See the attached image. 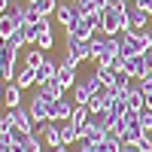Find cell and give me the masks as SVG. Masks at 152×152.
I'll use <instances>...</instances> for the list:
<instances>
[{"mask_svg": "<svg viewBox=\"0 0 152 152\" xmlns=\"http://www.w3.org/2000/svg\"><path fill=\"white\" fill-rule=\"evenodd\" d=\"M88 49H91V64H94V67L113 64V61L122 55L119 37H107V34H94L91 40H88Z\"/></svg>", "mask_w": 152, "mask_h": 152, "instance_id": "obj_1", "label": "cell"}, {"mask_svg": "<svg viewBox=\"0 0 152 152\" xmlns=\"http://www.w3.org/2000/svg\"><path fill=\"white\" fill-rule=\"evenodd\" d=\"M119 46H122V55H125V58H131V55H146L149 49H152V34H149V28H140V31L125 28V31L119 34Z\"/></svg>", "mask_w": 152, "mask_h": 152, "instance_id": "obj_2", "label": "cell"}, {"mask_svg": "<svg viewBox=\"0 0 152 152\" xmlns=\"http://www.w3.org/2000/svg\"><path fill=\"white\" fill-rule=\"evenodd\" d=\"M125 28H128V15H125V6H122V3H113L110 9L100 12V34L119 37Z\"/></svg>", "mask_w": 152, "mask_h": 152, "instance_id": "obj_3", "label": "cell"}, {"mask_svg": "<svg viewBox=\"0 0 152 152\" xmlns=\"http://www.w3.org/2000/svg\"><path fill=\"white\" fill-rule=\"evenodd\" d=\"M61 61H67V64L79 67L82 61H91V49H88V43H82V40L64 37V58H61Z\"/></svg>", "mask_w": 152, "mask_h": 152, "instance_id": "obj_4", "label": "cell"}, {"mask_svg": "<svg viewBox=\"0 0 152 152\" xmlns=\"http://www.w3.org/2000/svg\"><path fill=\"white\" fill-rule=\"evenodd\" d=\"M28 110H31V116H34V122L40 125V122H49V113H52V100L49 97H43L40 91H37L34 97H28Z\"/></svg>", "mask_w": 152, "mask_h": 152, "instance_id": "obj_5", "label": "cell"}, {"mask_svg": "<svg viewBox=\"0 0 152 152\" xmlns=\"http://www.w3.org/2000/svg\"><path fill=\"white\" fill-rule=\"evenodd\" d=\"M73 110H76V104H73V97H61V100H52V113H49V119L52 122H67L70 116H73Z\"/></svg>", "mask_w": 152, "mask_h": 152, "instance_id": "obj_6", "label": "cell"}, {"mask_svg": "<svg viewBox=\"0 0 152 152\" xmlns=\"http://www.w3.org/2000/svg\"><path fill=\"white\" fill-rule=\"evenodd\" d=\"M122 70L128 73L131 79H143V76H149V67H146V58H143V55H131V58H125Z\"/></svg>", "mask_w": 152, "mask_h": 152, "instance_id": "obj_7", "label": "cell"}, {"mask_svg": "<svg viewBox=\"0 0 152 152\" xmlns=\"http://www.w3.org/2000/svg\"><path fill=\"white\" fill-rule=\"evenodd\" d=\"M9 113H12V122H15L18 128H24L28 134H34V131H37V122H34L31 110L24 107V104H21V107H15V110H9Z\"/></svg>", "mask_w": 152, "mask_h": 152, "instance_id": "obj_8", "label": "cell"}, {"mask_svg": "<svg viewBox=\"0 0 152 152\" xmlns=\"http://www.w3.org/2000/svg\"><path fill=\"white\" fill-rule=\"evenodd\" d=\"M24 104V88L15 85V82H6V91H3V107L6 110H15Z\"/></svg>", "mask_w": 152, "mask_h": 152, "instance_id": "obj_9", "label": "cell"}, {"mask_svg": "<svg viewBox=\"0 0 152 152\" xmlns=\"http://www.w3.org/2000/svg\"><path fill=\"white\" fill-rule=\"evenodd\" d=\"M55 18H58V24H64V31H67L70 24H76L82 15L76 12V6H73V3H61V6L55 9Z\"/></svg>", "mask_w": 152, "mask_h": 152, "instance_id": "obj_10", "label": "cell"}, {"mask_svg": "<svg viewBox=\"0 0 152 152\" xmlns=\"http://www.w3.org/2000/svg\"><path fill=\"white\" fill-rule=\"evenodd\" d=\"M52 79H58V61L46 58V64L37 70V88H40V85H46V82H52Z\"/></svg>", "mask_w": 152, "mask_h": 152, "instance_id": "obj_11", "label": "cell"}, {"mask_svg": "<svg viewBox=\"0 0 152 152\" xmlns=\"http://www.w3.org/2000/svg\"><path fill=\"white\" fill-rule=\"evenodd\" d=\"M58 82L70 91V88L79 82V79H76V67H73V64H67V61H61V64H58Z\"/></svg>", "mask_w": 152, "mask_h": 152, "instance_id": "obj_12", "label": "cell"}, {"mask_svg": "<svg viewBox=\"0 0 152 152\" xmlns=\"http://www.w3.org/2000/svg\"><path fill=\"white\" fill-rule=\"evenodd\" d=\"M70 97H73L76 107H88V100H91V88L85 85V79H79V82L70 88Z\"/></svg>", "mask_w": 152, "mask_h": 152, "instance_id": "obj_13", "label": "cell"}, {"mask_svg": "<svg viewBox=\"0 0 152 152\" xmlns=\"http://www.w3.org/2000/svg\"><path fill=\"white\" fill-rule=\"evenodd\" d=\"M37 91H40L43 97H49V100H61V97L67 94V88L61 85L58 79H52V82H46V85H40V88H37Z\"/></svg>", "mask_w": 152, "mask_h": 152, "instance_id": "obj_14", "label": "cell"}, {"mask_svg": "<svg viewBox=\"0 0 152 152\" xmlns=\"http://www.w3.org/2000/svg\"><path fill=\"white\" fill-rule=\"evenodd\" d=\"M79 140H82L79 128H76L73 122H61V143H64V146H73V143H79Z\"/></svg>", "mask_w": 152, "mask_h": 152, "instance_id": "obj_15", "label": "cell"}, {"mask_svg": "<svg viewBox=\"0 0 152 152\" xmlns=\"http://www.w3.org/2000/svg\"><path fill=\"white\" fill-rule=\"evenodd\" d=\"M104 137H107L104 128H97L94 122H88L85 128H82V140H79V143H104Z\"/></svg>", "mask_w": 152, "mask_h": 152, "instance_id": "obj_16", "label": "cell"}, {"mask_svg": "<svg viewBox=\"0 0 152 152\" xmlns=\"http://www.w3.org/2000/svg\"><path fill=\"white\" fill-rule=\"evenodd\" d=\"M15 85H21V88L37 85V70H34V67H28V64H21V67H18V73H15Z\"/></svg>", "mask_w": 152, "mask_h": 152, "instance_id": "obj_17", "label": "cell"}, {"mask_svg": "<svg viewBox=\"0 0 152 152\" xmlns=\"http://www.w3.org/2000/svg\"><path fill=\"white\" fill-rule=\"evenodd\" d=\"M46 52H43V49L40 46H34V49H28V52H24V64H28V67H34V70H40L43 64H46Z\"/></svg>", "mask_w": 152, "mask_h": 152, "instance_id": "obj_18", "label": "cell"}, {"mask_svg": "<svg viewBox=\"0 0 152 152\" xmlns=\"http://www.w3.org/2000/svg\"><path fill=\"white\" fill-rule=\"evenodd\" d=\"M18 28H21V24H18L15 18H12L9 12H3V15H0V37H3V40H9V37L15 34Z\"/></svg>", "mask_w": 152, "mask_h": 152, "instance_id": "obj_19", "label": "cell"}, {"mask_svg": "<svg viewBox=\"0 0 152 152\" xmlns=\"http://www.w3.org/2000/svg\"><path fill=\"white\" fill-rule=\"evenodd\" d=\"M67 122H73L76 128H79V134H82V128L91 122V110H88V107H76V110H73V116H70Z\"/></svg>", "mask_w": 152, "mask_h": 152, "instance_id": "obj_20", "label": "cell"}, {"mask_svg": "<svg viewBox=\"0 0 152 152\" xmlns=\"http://www.w3.org/2000/svg\"><path fill=\"white\" fill-rule=\"evenodd\" d=\"M146 131L140 128V122H131V125H125V131H122V140L125 143H140V137Z\"/></svg>", "mask_w": 152, "mask_h": 152, "instance_id": "obj_21", "label": "cell"}, {"mask_svg": "<svg viewBox=\"0 0 152 152\" xmlns=\"http://www.w3.org/2000/svg\"><path fill=\"white\" fill-rule=\"evenodd\" d=\"M67 3H73V6H76V12H79L82 18H88V15H94V12H97L94 0H67Z\"/></svg>", "mask_w": 152, "mask_h": 152, "instance_id": "obj_22", "label": "cell"}, {"mask_svg": "<svg viewBox=\"0 0 152 152\" xmlns=\"http://www.w3.org/2000/svg\"><path fill=\"white\" fill-rule=\"evenodd\" d=\"M37 46H40L43 52H49V49L55 46V34H52V28H43V31H40V37H37Z\"/></svg>", "mask_w": 152, "mask_h": 152, "instance_id": "obj_23", "label": "cell"}, {"mask_svg": "<svg viewBox=\"0 0 152 152\" xmlns=\"http://www.w3.org/2000/svg\"><path fill=\"white\" fill-rule=\"evenodd\" d=\"M34 6H37V12H40L43 18H49V15H52V12H55V9H58L61 3H58V0H37Z\"/></svg>", "mask_w": 152, "mask_h": 152, "instance_id": "obj_24", "label": "cell"}, {"mask_svg": "<svg viewBox=\"0 0 152 152\" xmlns=\"http://www.w3.org/2000/svg\"><path fill=\"white\" fill-rule=\"evenodd\" d=\"M94 70H97V76H100V82L113 88V79H116V67H110V64H104V67H94Z\"/></svg>", "mask_w": 152, "mask_h": 152, "instance_id": "obj_25", "label": "cell"}, {"mask_svg": "<svg viewBox=\"0 0 152 152\" xmlns=\"http://www.w3.org/2000/svg\"><path fill=\"white\" fill-rule=\"evenodd\" d=\"M28 140V131L18 128V125H12V131H9V143H24Z\"/></svg>", "mask_w": 152, "mask_h": 152, "instance_id": "obj_26", "label": "cell"}, {"mask_svg": "<svg viewBox=\"0 0 152 152\" xmlns=\"http://www.w3.org/2000/svg\"><path fill=\"white\" fill-rule=\"evenodd\" d=\"M140 128L152 134V110H140Z\"/></svg>", "mask_w": 152, "mask_h": 152, "instance_id": "obj_27", "label": "cell"}, {"mask_svg": "<svg viewBox=\"0 0 152 152\" xmlns=\"http://www.w3.org/2000/svg\"><path fill=\"white\" fill-rule=\"evenodd\" d=\"M9 43H12V46H15V49H18V52H21V49H24V46H28V40H24V31L18 28L15 34H12V37H9Z\"/></svg>", "mask_w": 152, "mask_h": 152, "instance_id": "obj_28", "label": "cell"}, {"mask_svg": "<svg viewBox=\"0 0 152 152\" xmlns=\"http://www.w3.org/2000/svg\"><path fill=\"white\" fill-rule=\"evenodd\" d=\"M137 146H140L143 152H152V137H149V134H143V137H140V143H137Z\"/></svg>", "mask_w": 152, "mask_h": 152, "instance_id": "obj_29", "label": "cell"}, {"mask_svg": "<svg viewBox=\"0 0 152 152\" xmlns=\"http://www.w3.org/2000/svg\"><path fill=\"white\" fill-rule=\"evenodd\" d=\"M119 152H143V149L137 146V143H122V146H119Z\"/></svg>", "mask_w": 152, "mask_h": 152, "instance_id": "obj_30", "label": "cell"}, {"mask_svg": "<svg viewBox=\"0 0 152 152\" xmlns=\"http://www.w3.org/2000/svg\"><path fill=\"white\" fill-rule=\"evenodd\" d=\"M116 0H94V6H97V12H104V9H110Z\"/></svg>", "mask_w": 152, "mask_h": 152, "instance_id": "obj_31", "label": "cell"}, {"mask_svg": "<svg viewBox=\"0 0 152 152\" xmlns=\"http://www.w3.org/2000/svg\"><path fill=\"white\" fill-rule=\"evenodd\" d=\"M137 6H143V9L149 12V15H152V0H137Z\"/></svg>", "mask_w": 152, "mask_h": 152, "instance_id": "obj_32", "label": "cell"}, {"mask_svg": "<svg viewBox=\"0 0 152 152\" xmlns=\"http://www.w3.org/2000/svg\"><path fill=\"white\" fill-rule=\"evenodd\" d=\"M6 149H9V152H24V143H9Z\"/></svg>", "mask_w": 152, "mask_h": 152, "instance_id": "obj_33", "label": "cell"}, {"mask_svg": "<svg viewBox=\"0 0 152 152\" xmlns=\"http://www.w3.org/2000/svg\"><path fill=\"white\" fill-rule=\"evenodd\" d=\"M9 6H12V0H0V15H3V12H9Z\"/></svg>", "mask_w": 152, "mask_h": 152, "instance_id": "obj_34", "label": "cell"}, {"mask_svg": "<svg viewBox=\"0 0 152 152\" xmlns=\"http://www.w3.org/2000/svg\"><path fill=\"white\" fill-rule=\"evenodd\" d=\"M143 58H146V67H149V73H152V49H149V52H146Z\"/></svg>", "mask_w": 152, "mask_h": 152, "instance_id": "obj_35", "label": "cell"}, {"mask_svg": "<svg viewBox=\"0 0 152 152\" xmlns=\"http://www.w3.org/2000/svg\"><path fill=\"white\" fill-rule=\"evenodd\" d=\"M3 91H6V82L0 79V104H3Z\"/></svg>", "mask_w": 152, "mask_h": 152, "instance_id": "obj_36", "label": "cell"}, {"mask_svg": "<svg viewBox=\"0 0 152 152\" xmlns=\"http://www.w3.org/2000/svg\"><path fill=\"white\" fill-rule=\"evenodd\" d=\"M146 110H152V94H149V97H146Z\"/></svg>", "mask_w": 152, "mask_h": 152, "instance_id": "obj_37", "label": "cell"}, {"mask_svg": "<svg viewBox=\"0 0 152 152\" xmlns=\"http://www.w3.org/2000/svg\"><path fill=\"white\" fill-rule=\"evenodd\" d=\"M28 3H37V0H28Z\"/></svg>", "mask_w": 152, "mask_h": 152, "instance_id": "obj_38", "label": "cell"}, {"mask_svg": "<svg viewBox=\"0 0 152 152\" xmlns=\"http://www.w3.org/2000/svg\"><path fill=\"white\" fill-rule=\"evenodd\" d=\"M149 34H152V24H149Z\"/></svg>", "mask_w": 152, "mask_h": 152, "instance_id": "obj_39", "label": "cell"}]
</instances>
